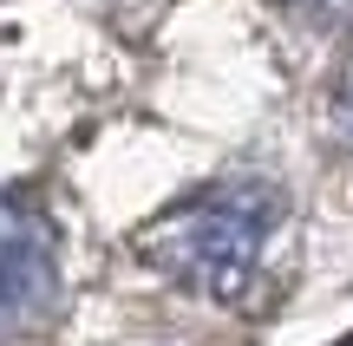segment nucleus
I'll return each mask as SVG.
<instances>
[{"label": "nucleus", "mask_w": 353, "mask_h": 346, "mask_svg": "<svg viewBox=\"0 0 353 346\" xmlns=\"http://www.w3.org/2000/svg\"><path fill=\"white\" fill-rule=\"evenodd\" d=\"M334 111H341V138L353 144V65H347V78H341V98H334Z\"/></svg>", "instance_id": "20e7f679"}, {"label": "nucleus", "mask_w": 353, "mask_h": 346, "mask_svg": "<svg viewBox=\"0 0 353 346\" xmlns=\"http://www.w3.org/2000/svg\"><path fill=\"white\" fill-rule=\"evenodd\" d=\"M281 222V196L268 183H210L203 196L164 209L144 229V261L164 268L176 288L210 301H242L262 268V248Z\"/></svg>", "instance_id": "f257e3e1"}, {"label": "nucleus", "mask_w": 353, "mask_h": 346, "mask_svg": "<svg viewBox=\"0 0 353 346\" xmlns=\"http://www.w3.org/2000/svg\"><path fill=\"white\" fill-rule=\"evenodd\" d=\"M288 13H301L307 26H347L353 20V0H281Z\"/></svg>", "instance_id": "7ed1b4c3"}, {"label": "nucleus", "mask_w": 353, "mask_h": 346, "mask_svg": "<svg viewBox=\"0 0 353 346\" xmlns=\"http://www.w3.org/2000/svg\"><path fill=\"white\" fill-rule=\"evenodd\" d=\"M341 346H353V340H341Z\"/></svg>", "instance_id": "39448f33"}, {"label": "nucleus", "mask_w": 353, "mask_h": 346, "mask_svg": "<svg viewBox=\"0 0 353 346\" xmlns=\"http://www.w3.org/2000/svg\"><path fill=\"white\" fill-rule=\"evenodd\" d=\"M59 307V242L26 196H0V340L33 334Z\"/></svg>", "instance_id": "f03ea898"}]
</instances>
